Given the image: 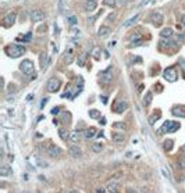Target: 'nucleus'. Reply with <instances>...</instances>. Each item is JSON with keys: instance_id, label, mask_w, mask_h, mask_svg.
Segmentation results:
<instances>
[{"instance_id": "obj_1", "label": "nucleus", "mask_w": 185, "mask_h": 193, "mask_svg": "<svg viewBox=\"0 0 185 193\" xmlns=\"http://www.w3.org/2000/svg\"><path fill=\"white\" fill-rule=\"evenodd\" d=\"M6 54L11 57V59H18L23 54H25V47L20 46V45H9V46L4 49Z\"/></svg>"}, {"instance_id": "obj_2", "label": "nucleus", "mask_w": 185, "mask_h": 193, "mask_svg": "<svg viewBox=\"0 0 185 193\" xmlns=\"http://www.w3.org/2000/svg\"><path fill=\"white\" fill-rule=\"evenodd\" d=\"M181 125L178 122H174V121H166L164 124L162 125V128L157 131V135H163V133H173L180 129Z\"/></svg>"}, {"instance_id": "obj_3", "label": "nucleus", "mask_w": 185, "mask_h": 193, "mask_svg": "<svg viewBox=\"0 0 185 193\" xmlns=\"http://www.w3.org/2000/svg\"><path fill=\"white\" fill-rule=\"evenodd\" d=\"M99 79L103 85H109L113 79V67H107V68L99 72Z\"/></svg>"}, {"instance_id": "obj_4", "label": "nucleus", "mask_w": 185, "mask_h": 193, "mask_svg": "<svg viewBox=\"0 0 185 193\" xmlns=\"http://www.w3.org/2000/svg\"><path fill=\"white\" fill-rule=\"evenodd\" d=\"M34 69H35V65H34V61L32 60L25 59V60L21 61V64H20V71H21L23 74L29 75V74L34 72Z\"/></svg>"}, {"instance_id": "obj_5", "label": "nucleus", "mask_w": 185, "mask_h": 193, "mask_svg": "<svg viewBox=\"0 0 185 193\" xmlns=\"http://www.w3.org/2000/svg\"><path fill=\"white\" fill-rule=\"evenodd\" d=\"M128 108V101L127 100H122V99H118V100L114 101L113 104V111L116 114H122L124 111Z\"/></svg>"}, {"instance_id": "obj_6", "label": "nucleus", "mask_w": 185, "mask_h": 193, "mask_svg": "<svg viewBox=\"0 0 185 193\" xmlns=\"http://www.w3.org/2000/svg\"><path fill=\"white\" fill-rule=\"evenodd\" d=\"M163 77H164V79H167L168 82H176L177 78H178V74H177V69L174 67H167L163 72Z\"/></svg>"}, {"instance_id": "obj_7", "label": "nucleus", "mask_w": 185, "mask_h": 193, "mask_svg": "<svg viewBox=\"0 0 185 193\" xmlns=\"http://www.w3.org/2000/svg\"><path fill=\"white\" fill-rule=\"evenodd\" d=\"M150 21L153 24L156 28L162 27L163 22H164V17H163V14L160 11H153V13L150 14Z\"/></svg>"}, {"instance_id": "obj_8", "label": "nucleus", "mask_w": 185, "mask_h": 193, "mask_svg": "<svg viewBox=\"0 0 185 193\" xmlns=\"http://www.w3.org/2000/svg\"><path fill=\"white\" fill-rule=\"evenodd\" d=\"M60 85H61V81H60L59 78H50L49 82H47L46 89H47V92L49 93H54L60 89Z\"/></svg>"}, {"instance_id": "obj_9", "label": "nucleus", "mask_w": 185, "mask_h": 193, "mask_svg": "<svg viewBox=\"0 0 185 193\" xmlns=\"http://www.w3.org/2000/svg\"><path fill=\"white\" fill-rule=\"evenodd\" d=\"M15 20H17V14L14 11H10L4 18H3V27L4 28H11L15 24Z\"/></svg>"}, {"instance_id": "obj_10", "label": "nucleus", "mask_w": 185, "mask_h": 193, "mask_svg": "<svg viewBox=\"0 0 185 193\" xmlns=\"http://www.w3.org/2000/svg\"><path fill=\"white\" fill-rule=\"evenodd\" d=\"M45 17H46V14L42 10H34L31 13V20L34 22H41V21L45 20Z\"/></svg>"}, {"instance_id": "obj_11", "label": "nucleus", "mask_w": 185, "mask_h": 193, "mask_svg": "<svg viewBox=\"0 0 185 193\" xmlns=\"http://www.w3.org/2000/svg\"><path fill=\"white\" fill-rule=\"evenodd\" d=\"M47 154H49L50 157H60L63 154V150H61L59 146H56V145H50V146L47 147Z\"/></svg>"}, {"instance_id": "obj_12", "label": "nucleus", "mask_w": 185, "mask_h": 193, "mask_svg": "<svg viewBox=\"0 0 185 193\" xmlns=\"http://www.w3.org/2000/svg\"><path fill=\"white\" fill-rule=\"evenodd\" d=\"M171 113L176 117H181V118H185V106H182V104H178V106H174L173 107Z\"/></svg>"}, {"instance_id": "obj_13", "label": "nucleus", "mask_w": 185, "mask_h": 193, "mask_svg": "<svg viewBox=\"0 0 185 193\" xmlns=\"http://www.w3.org/2000/svg\"><path fill=\"white\" fill-rule=\"evenodd\" d=\"M111 33V28L107 27V25H102V27L98 29V35H99V38H107L109 35Z\"/></svg>"}, {"instance_id": "obj_14", "label": "nucleus", "mask_w": 185, "mask_h": 193, "mask_svg": "<svg viewBox=\"0 0 185 193\" xmlns=\"http://www.w3.org/2000/svg\"><path fill=\"white\" fill-rule=\"evenodd\" d=\"M96 6H98L96 0H86L85 3H84V9L88 13H92L93 10H96Z\"/></svg>"}, {"instance_id": "obj_15", "label": "nucleus", "mask_w": 185, "mask_h": 193, "mask_svg": "<svg viewBox=\"0 0 185 193\" xmlns=\"http://www.w3.org/2000/svg\"><path fill=\"white\" fill-rule=\"evenodd\" d=\"M111 139L116 143H124L125 142V135L122 132H113L111 133Z\"/></svg>"}, {"instance_id": "obj_16", "label": "nucleus", "mask_w": 185, "mask_h": 193, "mask_svg": "<svg viewBox=\"0 0 185 193\" xmlns=\"http://www.w3.org/2000/svg\"><path fill=\"white\" fill-rule=\"evenodd\" d=\"M68 154H70L71 157H75V158H78V157L82 156V150L78 146H71L70 149H68Z\"/></svg>"}, {"instance_id": "obj_17", "label": "nucleus", "mask_w": 185, "mask_h": 193, "mask_svg": "<svg viewBox=\"0 0 185 193\" xmlns=\"http://www.w3.org/2000/svg\"><path fill=\"white\" fill-rule=\"evenodd\" d=\"M141 18V13H136L135 15H134V17H131V18L130 20H127L125 22H124V27L125 28H128V27H132V25H134V24L136 22V21H138V20Z\"/></svg>"}, {"instance_id": "obj_18", "label": "nucleus", "mask_w": 185, "mask_h": 193, "mask_svg": "<svg viewBox=\"0 0 185 193\" xmlns=\"http://www.w3.org/2000/svg\"><path fill=\"white\" fill-rule=\"evenodd\" d=\"M96 133H98V131H96V128H93V126H90V128H88L84 132V136H85V139H92L93 136H96Z\"/></svg>"}, {"instance_id": "obj_19", "label": "nucleus", "mask_w": 185, "mask_h": 193, "mask_svg": "<svg viewBox=\"0 0 185 193\" xmlns=\"http://www.w3.org/2000/svg\"><path fill=\"white\" fill-rule=\"evenodd\" d=\"M173 33H174V32H173L171 28H164V29H162V31H160V36L168 39V38L173 36Z\"/></svg>"}, {"instance_id": "obj_20", "label": "nucleus", "mask_w": 185, "mask_h": 193, "mask_svg": "<svg viewBox=\"0 0 185 193\" xmlns=\"http://www.w3.org/2000/svg\"><path fill=\"white\" fill-rule=\"evenodd\" d=\"M160 117H162L160 111H154V114H152V115L149 117V124H150V125H154V122H156V121L160 120Z\"/></svg>"}, {"instance_id": "obj_21", "label": "nucleus", "mask_w": 185, "mask_h": 193, "mask_svg": "<svg viewBox=\"0 0 185 193\" xmlns=\"http://www.w3.org/2000/svg\"><path fill=\"white\" fill-rule=\"evenodd\" d=\"M152 100H153V95H152V92H146V95H145L143 97V106L148 107L152 103Z\"/></svg>"}, {"instance_id": "obj_22", "label": "nucleus", "mask_w": 185, "mask_h": 193, "mask_svg": "<svg viewBox=\"0 0 185 193\" xmlns=\"http://www.w3.org/2000/svg\"><path fill=\"white\" fill-rule=\"evenodd\" d=\"M81 135L82 133L79 132V131H72V132L70 133V140H72V142H78V140L81 139Z\"/></svg>"}, {"instance_id": "obj_23", "label": "nucleus", "mask_w": 185, "mask_h": 193, "mask_svg": "<svg viewBox=\"0 0 185 193\" xmlns=\"http://www.w3.org/2000/svg\"><path fill=\"white\" fill-rule=\"evenodd\" d=\"M59 135H60V138L63 139V140H67V139H70V132H68L66 128H60L59 129Z\"/></svg>"}, {"instance_id": "obj_24", "label": "nucleus", "mask_w": 185, "mask_h": 193, "mask_svg": "<svg viewBox=\"0 0 185 193\" xmlns=\"http://www.w3.org/2000/svg\"><path fill=\"white\" fill-rule=\"evenodd\" d=\"M86 59H88V53H82L81 57L78 59V65H79V67H84L86 63Z\"/></svg>"}, {"instance_id": "obj_25", "label": "nucleus", "mask_w": 185, "mask_h": 193, "mask_svg": "<svg viewBox=\"0 0 185 193\" xmlns=\"http://www.w3.org/2000/svg\"><path fill=\"white\" fill-rule=\"evenodd\" d=\"M31 39H32V33L31 32H28L27 35H23V36H18L17 38L18 42H29Z\"/></svg>"}, {"instance_id": "obj_26", "label": "nucleus", "mask_w": 185, "mask_h": 193, "mask_svg": "<svg viewBox=\"0 0 185 193\" xmlns=\"http://www.w3.org/2000/svg\"><path fill=\"white\" fill-rule=\"evenodd\" d=\"M47 63H49V57H47L46 54H42L41 56V65H42V68L43 69L47 67Z\"/></svg>"}, {"instance_id": "obj_27", "label": "nucleus", "mask_w": 185, "mask_h": 193, "mask_svg": "<svg viewBox=\"0 0 185 193\" xmlns=\"http://www.w3.org/2000/svg\"><path fill=\"white\" fill-rule=\"evenodd\" d=\"M107 190L111 193H117L118 192V185L116 184V182H111V184L107 186Z\"/></svg>"}, {"instance_id": "obj_28", "label": "nucleus", "mask_w": 185, "mask_h": 193, "mask_svg": "<svg viewBox=\"0 0 185 193\" xmlns=\"http://www.w3.org/2000/svg\"><path fill=\"white\" fill-rule=\"evenodd\" d=\"M163 145H164V150H166V152H170V150L173 149V145H174V142H173L171 139H167V140L163 143Z\"/></svg>"}, {"instance_id": "obj_29", "label": "nucleus", "mask_w": 185, "mask_h": 193, "mask_svg": "<svg viewBox=\"0 0 185 193\" xmlns=\"http://www.w3.org/2000/svg\"><path fill=\"white\" fill-rule=\"evenodd\" d=\"M92 150L95 153H100L103 150V145H102V143H93V145H92Z\"/></svg>"}, {"instance_id": "obj_30", "label": "nucleus", "mask_w": 185, "mask_h": 193, "mask_svg": "<svg viewBox=\"0 0 185 193\" xmlns=\"http://www.w3.org/2000/svg\"><path fill=\"white\" fill-rule=\"evenodd\" d=\"M100 53H102L100 47H95V49L92 50V56H93V59H95V60H99V59H100Z\"/></svg>"}, {"instance_id": "obj_31", "label": "nucleus", "mask_w": 185, "mask_h": 193, "mask_svg": "<svg viewBox=\"0 0 185 193\" xmlns=\"http://www.w3.org/2000/svg\"><path fill=\"white\" fill-rule=\"evenodd\" d=\"M89 117L90 118H93V120H98V118H100V113L98 110H90L89 111Z\"/></svg>"}, {"instance_id": "obj_32", "label": "nucleus", "mask_w": 185, "mask_h": 193, "mask_svg": "<svg viewBox=\"0 0 185 193\" xmlns=\"http://www.w3.org/2000/svg\"><path fill=\"white\" fill-rule=\"evenodd\" d=\"M143 38H142V35H141L139 32H136V33H134L131 38H130V40L131 42H136V40H142Z\"/></svg>"}, {"instance_id": "obj_33", "label": "nucleus", "mask_w": 185, "mask_h": 193, "mask_svg": "<svg viewBox=\"0 0 185 193\" xmlns=\"http://www.w3.org/2000/svg\"><path fill=\"white\" fill-rule=\"evenodd\" d=\"M116 1H117V0H103V4L109 6V7H116V6H117Z\"/></svg>"}, {"instance_id": "obj_34", "label": "nucleus", "mask_w": 185, "mask_h": 193, "mask_svg": "<svg viewBox=\"0 0 185 193\" xmlns=\"http://www.w3.org/2000/svg\"><path fill=\"white\" fill-rule=\"evenodd\" d=\"M59 13H64V10H66V0H59Z\"/></svg>"}, {"instance_id": "obj_35", "label": "nucleus", "mask_w": 185, "mask_h": 193, "mask_svg": "<svg viewBox=\"0 0 185 193\" xmlns=\"http://www.w3.org/2000/svg\"><path fill=\"white\" fill-rule=\"evenodd\" d=\"M67 21H68V24H70V25H72V27H74V25H77V17H74V15H70V17H68L67 18Z\"/></svg>"}, {"instance_id": "obj_36", "label": "nucleus", "mask_w": 185, "mask_h": 193, "mask_svg": "<svg viewBox=\"0 0 185 193\" xmlns=\"http://www.w3.org/2000/svg\"><path fill=\"white\" fill-rule=\"evenodd\" d=\"M71 61H72V56H71V50H70V51H68V54H67V53L64 54V63L70 64Z\"/></svg>"}, {"instance_id": "obj_37", "label": "nucleus", "mask_w": 185, "mask_h": 193, "mask_svg": "<svg viewBox=\"0 0 185 193\" xmlns=\"http://www.w3.org/2000/svg\"><path fill=\"white\" fill-rule=\"evenodd\" d=\"M0 175L1 176H7V175H10V170H9V167H3L1 168V171H0Z\"/></svg>"}, {"instance_id": "obj_38", "label": "nucleus", "mask_w": 185, "mask_h": 193, "mask_svg": "<svg viewBox=\"0 0 185 193\" xmlns=\"http://www.w3.org/2000/svg\"><path fill=\"white\" fill-rule=\"evenodd\" d=\"M142 43H143V39H142V40L131 42V43H130V47H138V46H141V45H142Z\"/></svg>"}, {"instance_id": "obj_39", "label": "nucleus", "mask_w": 185, "mask_h": 193, "mask_svg": "<svg viewBox=\"0 0 185 193\" xmlns=\"http://www.w3.org/2000/svg\"><path fill=\"white\" fill-rule=\"evenodd\" d=\"M178 64H180L181 69H182V72L185 74V59H180V60H178Z\"/></svg>"}, {"instance_id": "obj_40", "label": "nucleus", "mask_w": 185, "mask_h": 193, "mask_svg": "<svg viewBox=\"0 0 185 193\" xmlns=\"http://www.w3.org/2000/svg\"><path fill=\"white\" fill-rule=\"evenodd\" d=\"M114 20H116V13H111V14H109V17H107V22H113Z\"/></svg>"}, {"instance_id": "obj_41", "label": "nucleus", "mask_w": 185, "mask_h": 193, "mask_svg": "<svg viewBox=\"0 0 185 193\" xmlns=\"http://www.w3.org/2000/svg\"><path fill=\"white\" fill-rule=\"evenodd\" d=\"M178 166H180V168H185V157L180 158V161H178Z\"/></svg>"}, {"instance_id": "obj_42", "label": "nucleus", "mask_w": 185, "mask_h": 193, "mask_svg": "<svg viewBox=\"0 0 185 193\" xmlns=\"http://www.w3.org/2000/svg\"><path fill=\"white\" fill-rule=\"evenodd\" d=\"M59 111H60V107H53V108H52V114L57 115V114H59Z\"/></svg>"}, {"instance_id": "obj_43", "label": "nucleus", "mask_w": 185, "mask_h": 193, "mask_svg": "<svg viewBox=\"0 0 185 193\" xmlns=\"http://www.w3.org/2000/svg\"><path fill=\"white\" fill-rule=\"evenodd\" d=\"M46 103H47V97H43V99H42V103H41V108H43V107L46 106Z\"/></svg>"}, {"instance_id": "obj_44", "label": "nucleus", "mask_w": 185, "mask_h": 193, "mask_svg": "<svg viewBox=\"0 0 185 193\" xmlns=\"http://www.w3.org/2000/svg\"><path fill=\"white\" fill-rule=\"evenodd\" d=\"M114 126H116V128H125V125L122 124V122H116Z\"/></svg>"}, {"instance_id": "obj_45", "label": "nucleus", "mask_w": 185, "mask_h": 193, "mask_svg": "<svg viewBox=\"0 0 185 193\" xmlns=\"http://www.w3.org/2000/svg\"><path fill=\"white\" fill-rule=\"evenodd\" d=\"M96 193H106V189H103V188H98V189H96Z\"/></svg>"}, {"instance_id": "obj_46", "label": "nucleus", "mask_w": 185, "mask_h": 193, "mask_svg": "<svg viewBox=\"0 0 185 193\" xmlns=\"http://www.w3.org/2000/svg\"><path fill=\"white\" fill-rule=\"evenodd\" d=\"M181 24H182V25L185 27V14L182 15V17H181Z\"/></svg>"}, {"instance_id": "obj_47", "label": "nucleus", "mask_w": 185, "mask_h": 193, "mask_svg": "<svg viewBox=\"0 0 185 193\" xmlns=\"http://www.w3.org/2000/svg\"><path fill=\"white\" fill-rule=\"evenodd\" d=\"M100 99H102V100H103V103H104V104H106V103H107V97H106V96H100Z\"/></svg>"}, {"instance_id": "obj_48", "label": "nucleus", "mask_w": 185, "mask_h": 193, "mask_svg": "<svg viewBox=\"0 0 185 193\" xmlns=\"http://www.w3.org/2000/svg\"><path fill=\"white\" fill-rule=\"evenodd\" d=\"M117 1H118L117 4H125L127 3V0H117Z\"/></svg>"}, {"instance_id": "obj_49", "label": "nucleus", "mask_w": 185, "mask_h": 193, "mask_svg": "<svg viewBox=\"0 0 185 193\" xmlns=\"http://www.w3.org/2000/svg\"><path fill=\"white\" fill-rule=\"evenodd\" d=\"M150 0H142V3H141L139 6H143V4H148V3H149Z\"/></svg>"}, {"instance_id": "obj_50", "label": "nucleus", "mask_w": 185, "mask_h": 193, "mask_svg": "<svg viewBox=\"0 0 185 193\" xmlns=\"http://www.w3.org/2000/svg\"><path fill=\"white\" fill-rule=\"evenodd\" d=\"M127 193H136L135 190H132V189H128V190H127Z\"/></svg>"}, {"instance_id": "obj_51", "label": "nucleus", "mask_w": 185, "mask_h": 193, "mask_svg": "<svg viewBox=\"0 0 185 193\" xmlns=\"http://www.w3.org/2000/svg\"><path fill=\"white\" fill-rule=\"evenodd\" d=\"M68 193H79V192H78V190H70Z\"/></svg>"}, {"instance_id": "obj_52", "label": "nucleus", "mask_w": 185, "mask_h": 193, "mask_svg": "<svg viewBox=\"0 0 185 193\" xmlns=\"http://www.w3.org/2000/svg\"><path fill=\"white\" fill-rule=\"evenodd\" d=\"M182 152H184V153H185V145H184V147H182Z\"/></svg>"}, {"instance_id": "obj_53", "label": "nucleus", "mask_w": 185, "mask_h": 193, "mask_svg": "<svg viewBox=\"0 0 185 193\" xmlns=\"http://www.w3.org/2000/svg\"><path fill=\"white\" fill-rule=\"evenodd\" d=\"M15 1H20V0H15Z\"/></svg>"}]
</instances>
